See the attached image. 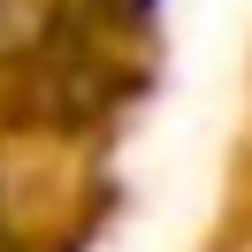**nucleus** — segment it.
Segmentation results:
<instances>
[{"mask_svg": "<svg viewBox=\"0 0 252 252\" xmlns=\"http://www.w3.org/2000/svg\"><path fill=\"white\" fill-rule=\"evenodd\" d=\"M54 23V0H0V54H23L38 46Z\"/></svg>", "mask_w": 252, "mask_h": 252, "instance_id": "nucleus-1", "label": "nucleus"}]
</instances>
